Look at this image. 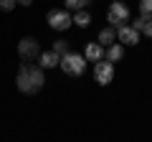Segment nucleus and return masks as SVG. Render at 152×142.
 Masks as SVG:
<instances>
[{"label":"nucleus","mask_w":152,"mask_h":142,"mask_svg":"<svg viewBox=\"0 0 152 142\" xmlns=\"http://www.w3.org/2000/svg\"><path fill=\"white\" fill-rule=\"evenodd\" d=\"M43 84H46L43 69L23 61L20 69H18V76H15V86L20 89L23 94H38L41 89H43Z\"/></svg>","instance_id":"f257e3e1"},{"label":"nucleus","mask_w":152,"mask_h":142,"mask_svg":"<svg viewBox=\"0 0 152 142\" xmlns=\"http://www.w3.org/2000/svg\"><path fill=\"white\" fill-rule=\"evenodd\" d=\"M58 66H61V71H64V74H69V76H81L84 69H86V59H84V53L66 51V53L61 56Z\"/></svg>","instance_id":"f03ea898"},{"label":"nucleus","mask_w":152,"mask_h":142,"mask_svg":"<svg viewBox=\"0 0 152 142\" xmlns=\"http://www.w3.org/2000/svg\"><path fill=\"white\" fill-rule=\"evenodd\" d=\"M18 56H20L23 61H33L41 56V43H38L33 36H26V38L18 41Z\"/></svg>","instance_id":"7ed1b4c3"},{"label":"nucleus","mask_w":152,"mask_h":142,"mask_svg":"<svg viewBox=\"0 0 152 142\" xmlns=\"http://www.w3.org/2000/svg\"><path fill=\"white\" fill-rule=\"evenodd\" d=\"M94 79H96L99 86L112 84L114 81V64H112V61H107V59L96 61V64H94Z\"/></svg>","instance_id":"20e7f679"},{"label":"nucleus","mask_w":152,"mask_h":142,"mask_svg":"<svg viewBox=\"0 0 152 142\" xmlns=\"http://www.w3.org/2000/svg\"><path fill=\"white\" fill-rule=\"evenodd\" d=\"M46 20H48V26L53 28V31H66V28L74 23V20H71V13L66 10V8H53Z\"/></svg>","instance_id":"39448f33"},{"label":"nucleus","mask_w":152,"mask_h":142,"mask_svg":"<svg viewBox=\"0 0 152 142\" xmlns=\"http://www.w3.org/2000/svg\"><path fill=\"white\" fill-rule=\"evenodd\" d=\"M109 26H122V23H127L129 20V8L124 5V3H119V0H114L112 5H109Z\"/></svg>","instance_id":"423d86ee"},{"label":"nucleus","mask_w":152,"mask_h":142,"mask_svg":"<svg viewBox=\"0 0 152 142\" xmlns=\"http://www.w3.org/2000/svg\"><path fill=\"white\" fill-rule=\"evenodd\" d=\"M117 41H119L122 46H137L140 43V33H137L132 26L122 23V26H117Z\"/></svg>","instance_id":"0eeeda50"},{"label":"nucleus","mask_w":152,"mask_h":142,"mask_svg":"<svg viewBox=\"0 0 152 142\" xmlns=\"http://www.w3.org/2000/svg\"><path fill=\"white\" fill-rule=\"evenodd\" d=\"M58 61H61V56L56 51H41V56H38V66L41 69H56Z\"/></svg>","instance_id":"6e6552de"},{"label":"nucleus","mask_w":152,"mask_h":142,"mask_svg":"<svg viewBox=\"0 0 152 142\" xmlns=\"http://www.w3.org/2000/svg\"><path fill=\"white\" fill-rule=\"evenodd\" d=\"M122 56H124V46L122 43H117V41H114L112 46H107V48H104V59L107 61H122Z\"/></svg>","instance_id":"1a4fd4ad"},{"label":"nucleus","mask_w":152,"mask_h":142,"mask_svg":"<svg viewBox=\"0 0 152 142\" xmlns=\"http://www.w3.org/2000/svg\"><path fill=\"white\" fill-rule=\"evenodd\" d=\"M84 59L86 61H102L104 59V46L102 43H89L84 51Z\"/></svg>","instance_id":"9d476101"},{"label":"nucleus","mask_w":152,"mask_h":142,"mask_svg":"<svg viewBox=\"0 0 152 142\" xmlns=\"http://www.w3.org/2000/svg\"><path fill=\"white\" fill-rule=\"evenodd\" d=\"M114 41H117V31H114V28H102V31H99L96 43H102L104 48H107V46H112Z\"/></svg>","instance_id":"9b49d317"},{"label":"nucleus","mask_w":152,"mask_h":142,"mask_svg":"<svg viewBox=\"0 0 152 142\" xmlns=\"http://www.w3.org/2000/svg\"><path fill=\"white\" fill-rule=\"evenodd\" d=\"M71 20H74V23H76L79 28H86L89 23H91V15H89V13L84 10V8H81V10H76V15L71 18Z\"/></svg>","instance_id":"f8f14e48"},{"label":"nucleus","mask_w":152,"mask_h":142,"mask_svg":"<svg viewBox=\"0 0 152 142\" xmlns=\"http://www.w3.org/2000/svg\"><path fill=\"white\" fill-rule=\"evenodd\" d=\"M140 15L147 20L152 18V0H140Z\"/></svg>","instance_id":"ddd939ff"},{"label":"nucleus","mask_w":152,"mask_h":142,"mask_svg":"<svg viewBox=\"0 0 152 142\" xmlns=\"http://www.w3.org/2000/svg\"><path fill=\"white\" fill-rule=\"evenodd\" d=\"M51 51H56V53H58V56H64L66 51H69V43L58 38V41H53V48H51Z\"/></svg>","instance_id":"4468645a"},{"label":"nucleus","mask_w":152,"mask_h":142,"mask_svg":"<svg viewBox=\"0 0 152 142\" xmlns=\"http://www.w3.org/2000/svg\"><path fill=\"white\" fill-rule=\"evenodd\" d=\"M86 5V0H66V10H81Z\"/></svg>","instance_id":"2eb2a0df"},{"label":"nucleus","mask_w":152,"mask_h":142,"mask_svg":"<svg viewBox=\"0 0 152 142\" xmlns=\"http://www.w3.org/2000/svg\"><path fill=\"white\" fill-rule=\"evenodd\" d=\"M15 5H18V0H0V10H5V13H10Z\"/></svg>","instance_id":"dca6fc26"},{"label":"nucleus","mask_w":152,"mask_h":142,"mask_svg":"<svg viewBox=\"0 0 152 142\" xmlns=\"http://www.w3.org/2000/svg\"><path fill=\"white\" fill-rule=\"evenodd\" d=\"M145 23H147V18H142V15H140V18H137L134 23H132V28H134L137 33H142V28H145Z\"/></svg>","instance_id":"f3484780"},{"label":"nucleus","mask_w":152,"mask_h":142,"mask_svg":"<svg viewBox=\"0 0 152 142\" xmlns=\"http://www.w3.org/2000/svg\"><path fill=\"white\" fill-rule=\"evenodd\" d=\"M142 33H145L147 38H152V18H150L147 23H145V28H142Z\"/></svg>","instance_id":"a211bd4d"},{"label":"nucleus","mask_w":152,"mask_h":142,"mask_svg":"<svg viewBox=\"0 0 152 142\" xmlns=\"http://www.w3.org/2000/svg\"><path fill=\"white\" fill-rule=\"evenodd\" d=\"M31 3H33V0H18V5H26V8L31 5Z\"/></svg>","instance_id":"6ab92c4d"},{"label":"nucleus","mask_w":152,"mask_h":142,"mask_svg":"<svg viewBox=\"0 0 152 142\" xmlns=\"http://www.w3.org/2000/svg\"><path fill=\"white\" fill-rule=\"evenodd\" d=\"M86 3H89V0H86Z\"/></svg>","instance_id":"aec40b11"}]
</instances>
